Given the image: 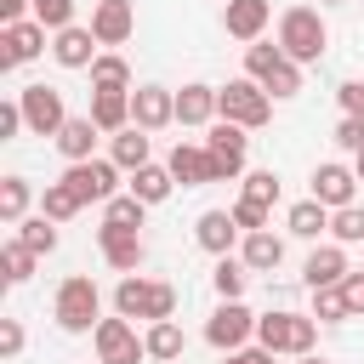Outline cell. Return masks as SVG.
<instances>
[{
    "mask_svg": "<svg viewBox=\"0 0 364 364\" xmlns=\"http://www.w3.org/2000/svg\"><path fill=\"white\" fill-rule=\"evenodd\" d=\"M239 199L273 205V199H279V176H273V171H250V176H245V188H239Z\"/></svg>",
    "mask_w": 364,
    "mask_h": 364,
    "instance_id": "f35d334b",
    "label": "cell"
},
{
    "mask_svg": "<svg viewBox=\"0 0 364 364\" xmlns=\"http://www.w3.org/2000/svg\"><path fill=\"white\" fill-rule=\"evenodd\" d=\"M336 97H341V108H347V114H364V85H358V80H347Z\"/></svg>",
    "mask_w": 364,
    "mask_h": 364,
    "instance_id": "7dc6e473",
    "label": "cell"
},
{
    "mask_svg": "<svg viewBox=\"0 0 364 364\" xmlns=\"http://www.w3.org/2000/svg\"><path fill=\"white\" fill-rule=\"evenodd\" d=\"M171 119H176V91H165V85H136L131 91V125L165 131Z\"/></svg>",
    "mask_w": 364,
    "mask_h": 364,
    "instance_id": "5bb4252c",
    "label": "cell"
},
{
    "mask_svg": "<svg viewBox=\"0 0 364 364\" xmlns=\"http://www.w3.org/2000/svg\"><path fill=\"white\" fill-rule=\"evenodd\" d=\"M301 364H330V358H318V353H301Z\"/></svg>",
    "mask_w": 364,
    "mask_h": 364,
    "instance_id": "681fc988",
    "label": "cell"
},
{
    "mask_svg": "<svg viewBox=\"0 0 364 364\" xmlns=\"http://www.w3.org/2000/svg\"><path fill=\"white\" fill-rule=\"evenodd\" d=\"M63 182H68L85 205H108V199L119 193V165H114V159H80V165L63 171Z\"/></svg>",
    "mask_w": 364,
    "mask_h": 364,
    "instance_id": "30bf717a",
    "label": "cell"
},
{
    "mask_svg": "<svg viewBox=\"0 0 364 364\" xmlns=\"http://www.w3.org/2000/svg\"><path fill=\"white\" fill-rule=\"evenodd\" d=\"M97 136H102V131H97V119H91V114H68V125H63L51 142H57V154H63L68 165H80V159H91Z\"/></svg>",
    "mask_w": 364,
    "mask_h": 364,
    "instance_id": "44dd1931",
    "label": "cell"
},
{
    "mask_svg": "<svg viewBox=\"0 0 364 364\" xmlns=\"http://www.w3.org/2000/svg\"><path fill=\"white\" fill-rule=\"evenodd\" d=\"M353 267H347V250L341 245H318L307 262H301V284L307 290H330V284H341Z\"/></svg>",
    "mask_w": 364,
    "mask_h": 364,
    "instance_id": "ffe728a7",
    "label": "cell"
},
{
    "mask_svg": "<svg viewBox=\"0 0 364 364\" xmlns=\"http://www.w3.org/2000/svg\"><path fill=\"white\" fill-rule=\"evenodd\" d=\"M51 318H57L68 336H85V330H97V318H102V290H97L85 273H68V279L57 284Z\"/></svg>",
    "mask_w": 364,
    "mask_h": 364,
    "instance_id": "7a4b0ae2",
    "label": "cell"
},
{
    "mask_svg": "<svg viewBox=\"0 0 364 364\" xmlns=\"http://www.w3.org/2000/svg\"><path fill=\"white\" fill-rule=\"evenodd\" d=\"M85 74H91V91H131V63L119 51H97V63Z\"/></svg>",
    "mask_w": 364,
    "mask_h": 364,
    "instance_id": "f1b7e54d",
    "label": "cell"
},
{
    "mask_svg": "<svg viewBox=\"0 0 364 364\" xmlns=\"http://www.w3.org/2000/svg\"><path fill=\"white\" fill-rule=\"evenodd\" d=\"M17 131H28V119H23V102L6 97V102H0V142H11Z\"/></svg>",
    "mask_w": 364,
    "mask_h": 364,
    "instance_id": "b9f144b4",
    "label": "cell"
},
{
    "mask_svg": "<svg viewBox=\"0 0 364 364\" xmlns=\"http://www.w3.org/2000/svg\"><path fill=\"white\" fill-rule=\"evenodd\" d=\"M34 262H40V256H34L17 233L0 245V273H6V284H28V279H34Z\"/></svg>",
    "mask_w": 364,
    "mask_h": 364,
    "instance_id": "f546056e",
    "label": "cell"
},
{
    "mask_svg": "<svg viewBox=\"0 0 364 364\" xmlns=\"http://www.w3.org/2000/svg\"><path fill=\"white\" fill-rule=\"evenodd\" d=\"M91 341H97V364H142V358H148V341L136 336V324H131L125 313L97 318Z\"/></svg>",
    "mask_w": 364,
    "mask_h": 364,
    "instance_id": "52a82bcc",
    "label": "cell"
},
{
    "mask_svg": "<svg viewBox=\"0 0 364 364\" xmlns=\"http://www.w3.org/2000/svg\"><path fill=\"white\" fill-rule=\"evenodd\" d=\"M273 358H279V353H267L262 341H256V347H239V353H228V364H273Z\"/></svg>",
    "mask_w": 364,
    "mask_h": 364,
    "instance_id": "bcb514c9",
    "label": "cell"
},
{
    "mask_svg": "<svg viewBox=\"0 0 364 364\" xmlns=\"http://www.w3.org/2000/svg\"><path fill=\"white\" fill-rule=\"evenodd\" d=\"M216 119V85H182L176 91V125H210Z\"/></svg>",
    "mask_w": 364,
    "mask_h": 364,
    "instance_id": "d4e9b609",
    "label": "cell"
},
{
    "mask_svg": "<svg viewBox=\"0 0 364 364\" xmlns=\"http://www.w3.org/2000/svg\"><path fill=\"white\" fill-rule=\"evenodd\" d=\"M284 228H290L296 239H318V233H330V205H318V199L307 193V199H296V205L284 210Z\"/></svg>",
    "mask_w": 364,
    "mask_h": 364,
    "instance_id": "83f0119b",
    "label": "cell"
},
{
    "mask_svg": "<svg viewBox=\"0 0 364 364\" xmlns=\"http://www.w3.org/2000/svg\"><path fill=\"white\" fill-rule=\"evenodd\" d=\"M40 210H46L51 222H68V216H80V210H85V199H80L68 182H46V193H40Z\"/></svg>",
    "mask_w": 364,
    "mask_h": 364,
    "instance_id": "836d02e7",
    "label": "cell"
},
{
    "mask_svg": "<svg viewBox=\"0 0 364 364\" xmlns=\"http://www.w3.org/2000/svg\"><path fill=\"white\" fill-rule=\"evenodd\" d=\"M336 148L364 154V114H341V125H336Z\"/></svg>",
    "mask_w": 364,
    "mask_h": 364,
    "instance_id": "60d3db41",
    "label": "cell"
},
{
    "mask_svg": "<svg viewBox=\"0 0 364 364\" xmlns=\"http://www.w3.org/2000/svg\"><path fill=\"white\" fill-rule=\"evenodd\" d=\"M165 165H171V176H176L182 188H205V182H222V171H216V159H210V148H205V142H176Z\"/></svg>",
    "mask_w": 364,
    "mask_h": 364,
    "instance_id": "7c38bea8",
    "label": "cell"
},
{
    "mask_svg": "<svg viewBox=\"0 0 364 364\" xmlns=\"http://www.w3.org/2000/svg\"><path fill=\"white\" fill-rule=\"evenodd\" d=\"M353 171H358V182H364V154H353Z\"/></svg>",
    "mask_w": 364,
    "mask_h": 364,
    "instance_id": "c3c4849f",
    "label": "cell"
},
{
    "mask_svg": "<svg viewBox=\"0 0 364 364\" xmlns=\"http://www.w3.org/2000/svg\"><path fill=\"white\" fill-rule=\"evenodd\" d=\"M91 119H97L102 136L125 131V125H131V91H97V97H91Z\"/></svg>",
    "mask_w": 364,
    "mask_h": 364,
    "instance_id": "484cf974",
    "label": "cell"
},
{
    "mask_svg": "<svg viewBox=\"0 0 364 364\" xmlns=\"http://www.w3.org/2000/svg\"><path fill=\"white\" fill-rule=\"evenodd\" d=\"M245 74H250L267 97H296V91H301V63L284 57L279 40H273V46H267V40H250V46H245Z\"/></svg>",
    "mask_w": 364,
    "mask_h": 364,
    "instance_id": "6da1fadb",
    "label": "cell"
},
{
    "mask_svg": "<svg viewBox=\"0 0 364 364\" xmlns=\"http://www.w3.org/2000/svg\"><path fill=\"white\" fill-rule=\"evenodd\" d=\"M142 216H148V205L125 188V193H114L108 205H102V222H119V228H142Z\"/></svg>",
    "mask_w": 364,
    "mask_h": 364,
    "instance_id": "8d00e7d4",
    "label": "cell"
},
{
    "mask_svg": "<svg viewBox=\"0 0 364 364\" xmlns=\"http://www.w3.org/2000/svg\"><path fill=\"white\" fill-rule=\"evenodd\" d=\"M17 239H23L34 256H51V250H57V222H51L46 210H40V216H23V222H17Z\"/></svg>",
    "mask_w": 364,
    "mask_h": 364,
    "instance_id": "e575fe53",
    "label": "cell"
},
{
    "mask_svg": "<svg viewBox=\"0 0 364 364\" xmlns=\"http://www.w3.org/2000/svg\"><path fill=\"white\" fill-rule=\"evenodd\" d=\"M142 341H148V358H159V364L182 358V347H188V341H182V330H176V318H154Z\"/></svg>",
    "mask_w": 364,
    "mask_h": 364,
    "instance_id": "4dcf8cb0",
    "label": "cell"
},
{
    "mask_svg": "<svg viewBox=\"0 0 364 364\" xmlns=\"http://www.w3.org/2000/svg\"><path fill=\"white\" fill-rule=\"evenodd\" d=\"M125 188H131L142 205H165V199H171V188H176V176H171V165H154V159H148L142 171H131V182H125Z\"/></svg>",
    "mask_w": 364,
    "mask_h": 364,
    "instance_id": "4316f807",
    "label": "cell"
},
{
    "mask_svg": "<svg viewBox=\"0 0 364 364\" xmlns=\"http://www.w3.org/2000/svg\"><path fill=\"white\" fill-rule=\"evenodd\" d=\"M239 256H245V267H250V273H273V267L284 262V239H279L273 228H256V233H245V239H239Z\"/></svg>",
    "mask_w": 364,
    "mask_h": 364,
    "instance_id": "603a6c76",
    "label": "cell"
},
{
    "mask_svg": "<svg viewBox=\"0 0 364 364\" xmlns=\"http://www.w3.org/2000/svg\"><path fill=\"white\" fill-rule=\"evenodd\" d=\"M17 353H23V324L0 318V358H17Z\"/></svg>",
    "mask_w": 364,
    "mask_h": 364,
    "instance_id": "ee69618b",
    "label": "cell"
},
{
    "mask_svg": "<svg viewBox=\"0 0 364 364\" xmlns=\"http://www.w3.org/2000/svg\"><path fill=\"white\" fill-rule=\"evenodd\" d=\"M267 210H273V205H256V199H239V205H233V222H239L245 233H256V228H267Z\"/></svg>",
    "mask_w": 364,
    "mask_h": 364,
    "instance_id": "7bdbcfd3",
    "label": "cell"
},
{
    "mask_svg": "<svg viewBox=\"0 0 364 364\" xmlns=\"http://www.w3.org/2000/svg\"><path fill=\"white\" fill-rule=\"evenodd\" d=\"M330 239H336V245H364V205L330 210Z\"/></svg>",
    "mask_w": 364,
    "mask_h": 364,
    "instance_id": "d590c367",
    "label": "cell"
},
{
    "mask_svg": "<svg viewBox=\"0 0 364 364\" xmlns=\"http://www.w3.org/2000/svg\"><path fill=\"white\" fill-rule=\"evenodd\" d=\"M353 193H358V171H353V165L324 159V165L313 171V199H318V205L341 210V205H353Z\"/></svg>",
    "mask_w": 364,
    "mask_h": 364,
    "instance_id": "2e32d148",
    "label": "cell"
},
{
    "mask_svg": "<svg viewBox=\"0 0 364 364\" xmlns=\"http://www.w3.org/2000/svg\"><path fill=\"white\" fill-rule=\"evenodd\" d=\"M273 23V0H228L222 6V28L233 34V40H262V28Z\"/></svg>",
    "mask_w": 364,
    "mask_h": 364,
    "instance_id": "ac0fdd59",
    "label": "cell"
},
{
    "mask_svg": "<svg viewBox=\"0 0 364 364\" xmlns=\"http://www.w3.org/2000/svg\"><path fill=\"white\" fill-rule=\"evenodd\" d=\"M205 148H210V159H216L222 182H233V176L245 171L250 136H245V125H233V119H210V136H205Z\"/></svg>",
    "mask_w": 364,
    "mask_h": 364,
    "instance_id": "8fae6325",
    "label": "cell"
},
{
    "mask_svg": "<svg viewBox=\"0 0 364 364\" xmlns=\"http://www.w3.org/2000/svg\"><path fill=\"white\" fill-rule=\"evenodd\" d=\"M313 318H318V324H347V318H353V307H347L341 284H330V290H313Z\"/></svg>",
    "mask_w": 364,
    "mask_h": 364,
    "instance_id": "74e56055",
    "label": "cell"
},
{
    "mask_svg": "<svg viewBox=\"0 0 364 364\" xmlns=\"http://www.w3.org/2000/svg\"><path fill=\"white\" fill-rule=\"evenodd\" d=\"M97 46H102V40L91 34V23H85V28L68 23V28L51 34V57H57L63 68H91V63H97Z\"/></svg>",
    "mask_w": 364,
    "mask_h": 364,
    "instance_id": "d6986e66",
    "label": "cell"
},
{
    "mask_svg": "<svg viewBox=\"0 0 364 364\" xmlns=\"http://www.w3.org/2000/svg\"><path fill=\"white\" fill-rule=\"evenodd\" d=\"M318 6H341V0H318Z\"/></svg>",
    "mask_w": 364,
    "mask_h": 364,
    "instance_id": "f907efd6",
    "label": "cell"
},
{
    "mask_svg": "<svg viewBox=\"0 0 364 364\" xmlns=\"http://www.w3.org/2000/svg\"><path fill=\"white\" fill-rule=\"evenodd\" d=\"M279 46H284V57H296V63H318L324 46H330V28H324V17H318L313 6H290V11L279 17Z\"/></svg>",
    "mask_w": 364,
    "mask_h": 364,
    "instance_id": "8992f818",
    "label": "cell"
},
{
    "mask_svg": "<svg viewBox=\"0 0 364 364\" xmlns=\"http://www.w3.org/2000/svg\"><path fill=\"white\" fill-rule=\"evenodd\" d=\"M131 28H136V6H131V0H97V6H91V34H97L102 46H125Z\"/></svg>",
    "mask_w": 364,
    "mask_h": 364,
    "instance_id": "e0dca14e",
    "label": "cell"
},
{
    "mask_svg": "<svg viewBox=\"0 0 364 364\" xmlns=\"http://www.w3.org/2000/svg\"><path fill=\"white\" fill-rule=\"evenodd\" d=\"M216 119H233V125H245V131H262V125L273 119V97H267L250 74H239V80L216 85Z\"/></svg>",
    "mask_w": 364,
    "mask_h": 364,
    "instance_id": "3957f363",
    "label": "cell"
},
{
    "mask_svg": "<svg viewBox=\"0 0 364 364\" xmlns=\"http://www.w3.org/2000/svg\"><path fill=\"white\" fill-rule=\"evenodd\" d=\"M97 245H102V262H108L114 273H136V267H142V233H136V228L102 222V228H97Z\"/></svg>",
    "mask_w": 364,
    "mask_h": 364,
    "instance_id": "4fadbf2b",
    "label": "cell"
},
{
    "mask_svg": "<svg viewBox=\"0 0 364 364\" xmlns=\"http://www.w3.org/2000/svg\"><path fill=\"white\" fill-rule=\"evenodd\" d=\"M250 336H256V313H250L245 301H222V307L205 318V341H210L216 353H239Z\"/></svg>",
    "mask_w": 364,
    "mask_h": 364,
    "instance_id": "ba28073f",
    "label": "cell"
},
{
    "mask_svg": "<svg viewBox=\"0 0 364 364\" xmlns=\"http://www.w3.org/2000/svg\"><path fill=\"white\" fill-rule=\"evenodd\" d=\"M34 23H46L51 34L74 23V0H34Z\"/></svg>",
    "mask_w": 364,
    "mask_h": 364,
    "instance_id": "ab89813d",
    "label": "cell"
},
{
    "mask_svg": "<svg viewBox=\"0 0 364 364\" xmlns=\"http://www.w3.org/2000/svg\"><path fill=\"white\" fill-rule=\"evenodd\" d=\"M0 63L6 68H17V63H34L40 51H46V23H34V17H23V23H6L0 28Z\"/></svg>",
    "mask_w": 364,
    "mask_h": 364,
    "instance_id": "9a60e30c",
    "label": "cell"
},
{
    "mask_svg": "<svg viewBox=\"0 0 364 364\" xmlns=\"http://www.w3.org/2000/svg\"><path fill=\"white\" fill-rule=\"evenodd\" d=\"M17 102H23V119H28L34 136H57L68 125V108H63V91L57 85H23Z\"/></svg>",
    "mask_w": 364,
    "mask_h": 364,
    "instance_id": "9c48e42d",
    "label": "cell"
},
{
    "mask_svg": "<svg viewBox=\"0 0 364 364\" xmlns=\"http://www.w3.org/2000/svg\"><path fill=\"white\" fill-rule=\"evenodd\" d=\"M341 296H347V307H353V318H358V313H364V267L341 279Z\"/></svg>",
    "mask_w": 364,
    "mask_h": 364,
    "instance_id": "f6af8a7d",
    "label": "cell"
},
{
    "mask_svg": "<svg viewBox=\"0 0 364 364\" xmlns=\"http://www.w3.org/2000/svg\"><path fill=\"white\" fill-rule=\"evenodd\" d=\"M148 154H154V142H148V131H142V125H125V131H114V136H108V159H114L119 171H142V165H148Z\"/></svg>",
    "mask_w": 364,
    "mask_h": 364,
    "instance_id": "cb8c5ba5",
    "label": "cell"
},
{
    "mask_svg": "<svg viewBox=\"0 0 364 364\" xmlns=\"http://www.w3.org/2000/svg\"><path fill=\"white\" fill-rule=\"evenodd\" d=\"M114 313H125V318H171L176 313V290L165 284V279H136V273H125L119 284H114Z\"/></svg>",
    "mask_w": 364,
    "mask_h": 364,
    "instance_id": "277c9868",
    "label": "cell"
},
{
    "mask_svg": "<svg viewBox=\"0 0 364 364\" xmlns=\"http://www.w3.org/2000/svg\"><path fill=\"white\" fill-rule=\"evenodd\" d=\"M256 341H262L267 353L301 358V353L318 347V318H313V313H262V318H256Z\"/></svg>",
    "mask_w": 364,
    "mask_h": 364,
    "instance_id": "5b68a950",
    "label": "cell"
},
{
    "mask_svg": "<svg viewBox=\"0 0 364 364\" xmlns=\"http://www.w3.org/2000/svg\"><path fill=\"white\" fill-rule=\"evenodd\" d=\"M239 233H245V228L233 222V210H205V216L193 222V239H199V250H210V256H228Z\"/></svg>",
    "mask_w": 364,
    "mask_h": 364,
    "instance_id": "7402d4cb",
    "label": "cell"
},
{
    "mask_svg": "<svg viewBox=\"0 0 364 364\" xmlns=\"http://www.w3.org/2000/svg\"><path fill=\"white\" fill-rule=\"evenodd\" d=\"M245 279H250L245 256H216V273H210V284H216V296H222V301H239V296H245Z\"/></svg>",
    "mask_w": 364,
    "mask_h": 364,
    "instance_id": "1f68e13d",
    "label": "cell"
},
{
    "mask_svg": "<svg viewBox=\"0 0 364 364\" xmlns=\"http://www.w3.org/2000/svg\"><path fill=\"white\" fill-rule=\"evenodd\" d=\"M28 199H34L28 176H6V182H0V222H6V228H17V222H23V210H28Z\"/></svg>",
    "mask_w": 364,
    "mask_h": 364,
    "instance_id": "d6a6232c",
    "label": "cell"
}]
</instances>
